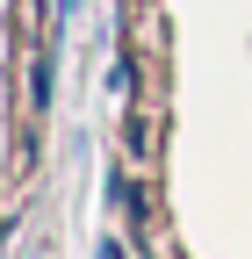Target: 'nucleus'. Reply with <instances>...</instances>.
<instances>
[]
</instances>
